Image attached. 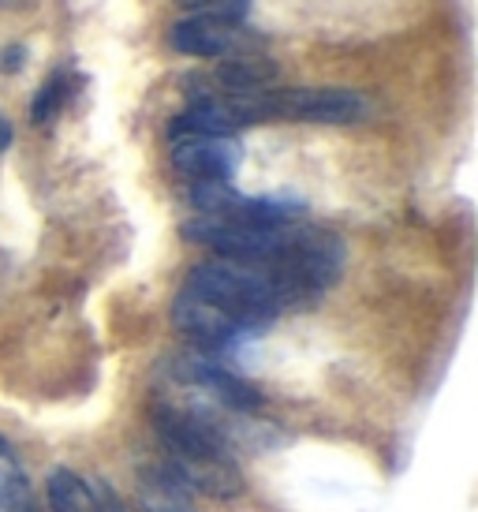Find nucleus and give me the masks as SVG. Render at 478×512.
<instances>
[{"instance_id":"2eb2a0df","label":"nucleus","mask_w":478,"mask_h":512,"mask_svg":"<svg viewBox=\"0 0 478 512\" xmlns=\"http://www.w3.org/2000/svg\"><path fill=\"white\" fill-rule=\"evenodd\" d=\"M8 146H12V124H8V120H0V154H4Z\"/></svg>"},{"instance_id":"f257e3e1","label":"nucleus","mask_w":478,"mask_h":512,"mask_svg":"<svg viewBox=\"0 0 478 512\" xmlns=\"http://www.w3.org/2000/svg\"><path fill=\"white\" fill-rule=\"evenodd\" d=\"M157 438L165 445V468L180 479L191 494L228 501L243 494V471L236 453L217 430L187 408H157Z\"/></svg>"},{"instance_id":"9b49d317","label":"nucleus","mask_w":478,"mask_h":512,"mask_svg":"<svg viewBox=\"0 0 478 512\" xmlns=\"http://www.w3.org/2000/svg\"><path fill=\"white\" fill-rule=\"evenodd\" d=\"M64 98H68V75H60V72L49 75V83L38 90V98L30 105V120H34V124H49V120L60 113Z\"/></svg>"},{"instance_id":"4468645a","label":"nucleus","mask_w":478,"mask_h":512,"mask_svg":"<svg viewBox=\"0 0 478 512\" xmlns=\"http://www.w3.org/2000/svg\"><path fill=\"white\" fill-rule=\"evenodd\" d=\"M23 57H27V49H23V45H12V49L4 53V60H0V68H4V72H19Z\"/></svg>"},{"instance_id":"9d476101","label":"nucleus","mask_w":478,"mask_h":512,"mask_svg":"<svg viewBox=\"0 0 478 512\" xmlns=\"http://www.w3.org/2000/svg\"><path fill=\"white\" fill-rule=\"evenodd\" d=\"M45 494H49V512H98V501H94L90 483L79 479L68 468L49 471Z\"/></svg>"},{"instance_id":"ddd939ff","label":"nucleus","mask_w":478,"mask_h":512,"mask_svg":"<svg viewBox=\"0 0 478 512\" xmlns=\"http://www.w3.org/2000/svg\"><path fill=\"white\" fill-rule=\"evenodd\" d=\"M94 501H98V512H124V501L113 494V486L109 483H94Z\"/></svg>"},{"instance_id":"7ed1b4c3","label":"nucleus","mask_w":478,"mask_h":512,"mask_svg":"<svg viewBox=\"0 0 478 512\" xmlns=\"http://www.w3.org/2000/svg\"><path fill=\"white\" fill-rule=\"evenodd\" d=\"M221 98V94H217ZM239 113L243 128L262 120H303V124H355L366 116V98L355 90L329 86H281L262 90L254 98H228Z\"/></svg>"},{"instance_id":"0eeeda50","label":"nucleus","mask_w":478,"mask_h":512,"mask_svg":"<svg viewBox=\"0 0 478 512\" xmlns=\"http://www.w3.org/2000/svg\"><path fill=\"white\" fill-rule=\"evenodd\" d=\"M180 378L187 385H195L198 397H206L213 408H225V412L254 415L262 408V393L251 382H243L239 374L217 367L210 359H187L180 367Z\"/></svg>"},{"instance_id":"f8f14e48","label":"nucleus","mask_w":478,"mask_h":512,"mask_svg":"<svg viewBox=\"0 0 478 512\" xmlns=\"http://www.w3.org/2000/svg\"><path fill=\"white\" fill-rule=\"evenodd\" d=\"M187 12L206 15V19H228V23H243L251 12V0H180Z\"/></svg>"},{"instance_id":"dca6fc26","label":"nucleus","mask_w":478,"mask_h":512,"mask_svg":"<svg viewBox=\"0 0 478 512\" xmlns=\"http://www.w3.org/2000/svg\"><path fill=\"white\" fill-rule=\"evenodd\" d=\"M34 0H0V8H30Z\"/></svg>"},{"instance_id":"39448f33","label":"nucleus","mask_w":478,"mask_h":512,"mask_svg":"<svg viewBox=\"0 0 478 512\" xmlns=\"http://www.w3.org/2000/svg\"><path fill=\"white\" fill-rule=\"evenodd\" d=\"M172 322L180 329L187 341H195L202 352H225L232 344H239L243 333H251V329H243L239 322H232L225 311H217L210 307L206 299H198L195 292H187L183 288L176 303H172Z\"/></svg>"},{"instance_id":"f03ea898","label":"nucleus","mask_w":478,"mask_h":512,"mask_svg":"<svg viewBox=\"0 0 478 512\" xmlns=\"http://www.w3.org/2000/svg\"><path fill=\"white\" fill-rule=\"evenodd\" d=\"M187 292L206 299L210 307L225 311L232 322L243 329H262L288 307H299L296 288L288 285L277 266H254V262H236V258H210L191 270Z\"/></svg>"},{"instance_id":"6e6552de","label":"nucleus","mask_w":478,"mask_h":512,"mask_svg":"<svg viewBox=\"0 0 478 512\" xmlns=\"http://www.w3.org/2000/svg\"><path fill=\"white\" fill-rule=\"evenodd\" d=\"M281 68L262 53H243V57L221 60V68L213 72V83L202 94H221V98H254L262 90H273V79ZM198 98V94H195Z\"/></svg>"},{"instance_id":"20e7f679","label":"nucleus","mask_w":478,"mask_h":512,"mask_svg":"<svg viewBox=\"0 0 478 512\" xmlns=\"http://www.w3.org/2000/svg\"><path fill=\"white\" fill-rule=\"evenodd\" d=\"M169 45L176 53L187 57H243V53H258L262 49V34H254L243 23H228V19H206V15H191L180 19L169 30Z\"/></svg>"},{"instance_id":"423d86ee","label":"nucleus","mask_w":478,"mask_h":512,"mask_svg":"<svg viewBox=\"0 0 478 512\" xmlns=\"http://www.w3.org/2000/svg\"><path fill=\"white\" fill-rule=\"evenodd\" d=\"M243 161V146L239 139L228 135H191V139H172V165L198 180H232V172Z\"/></svg>"},{"instance_id":"1a4fd4ad","label":"nucleus","mask_w":478,"mask_h":512,"mask_svg":"<svg viewBox=\"0 0 478 512\" xmlns=\"http://www.w3.org/2000/svg\"><path fill=\"white\" fill-rule=\"evenodd\" d=\"M135 494H139L142 512H198L195 494H191L165 464H161V468H142Z\"/></svg>"},{"instance_id":"f3484780","label":"nucleus","mask_w":478,"mask_h":512,"mask_svg":"<svg viewBox=\"0 0 478 512\" xmlns=\"http://www.w3.org/2000/svg\"><path fill=\"white\" fill-rule=\"evenodd\" d=\"M8 456H12V449H8V441L0 438V460H8Z\"/></svg>"}]
</instances>
